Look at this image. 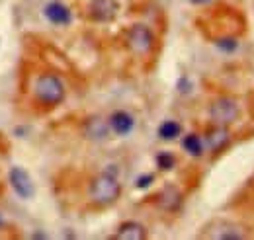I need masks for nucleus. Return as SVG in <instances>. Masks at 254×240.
I'll return each instance as SVG.
<instances>
[{
    "mask_svg": "<svg viewBox=\"0 0 254 240\" xmlns=\"http://www.w3.org/2000/svg\"><path fill=\"white\" fill-rule=\"evenodd\" d=\"M32 96L37 106H41L45 110H53L64 102L66 88H64L63 80L57 72L43 70V72L35 74V78H33Z\"/></svg>",
    "mask_w": 254,
    "mask_h": 240,
    "instance_id": "obj_1",
    "label": "nucleus"
},
{
    "mask_svg": "<svg viewBox=\"0 0 254 240\" xmlns=\"http://www.w3.org/2000/svg\"><path fill=\"white\" fill-rule=\"evenodd\" d=\"M88 197L94 207H110L122 197V183L116 174L104 170L94 176L88 185Z\"/></svg>",
    "mask_w": 254,
    "mask_h": 240,
    "instance_id": "obj_2",
    "label": "nucleus"
},
{
    "mask_svg": "<svg viewBox=\"0 0 254 240\" xmlns=\"http://www.w3.org/2000/svg\"><path fill=\"white\" fill-rule=\"evenodd\" d=\"M126 45L135 57L145 59L155 49V35L145 24H133L126 33Z\"/></svg>",
    "mask_w": 254,
    "mask_h": 240,
    "instance_id": "obj_3",
    "label": "nucleus"
},
{
    "mask_svg": "<svg viewBox=\"0 0 254 240\" xmlns=\"http://www.w3.org/2000/svg\"><path fill=\"white\" fill-rule=\"evenodd\" d=\"M241 116V106L235 98L231 96H221V98H215L209 106V120L211 123H217V125H231L239 120Z\"/></svg>",
    "mask_w": 254,
    "mask_h": 240,
    "instance_id": "obj_4",
    "label": "nucleus"
},
{
    "mask_svg": "<svg viewBox=\"0 0 254 240\" xmlns=\"http://www.w3.org/2000/svg\"><path fill=\"white\" fill-rule=\"evenodd\" d=\"M8 183L12 187V191L24 199V201H30L35 197V183H33L32 174L24 168V166H12L8 170Z\"/></svg>",
    "mask_w": 254,
    "mask_h": 240,
    "instance_id": "obj_5",
    "label": "nucleus"
},
{
    "mask_svg": "<svg viewBox=\"0 0 254 240\" xmlns=\"http://www.w3.org/2000/svg\"><path fill=\"white\" fill-rule=\"evenodd\" d=\"M110 133H112V127H110V121L104 120L102 116H90L86 118L82 123V135L92 141V143H104L110 139Z\"/></svg>",
    "mask_w": 254,
    "mask_h": 240,
    "instance_id": "obj_6",
    "label": "nucleus"
},
{
    "mask_svg": "<svg viewBox=\"0 0 254 240\" xmlns=\"http://www.w3.org/2000/svg\"><path fill=\"white\" fill-rule=\"evenodd\" d=\"M43 16L47 18L49 24H53V26H57V28H64V26H68V24L72 22V12H70V8H68L64 2H61V0H51V2H47L45 8H43Z\"/></svg>",
    "mask_w": 254,
    "mask_h": 240,
    "instance_id": "obj_7",
    "label": "nucleus"
},
{
    "mask_svg": "<svg viewBox=\"0 0 254 240\" xmlns=\"http://www.w3.org/2000/svg\"><path fill=\"white\" fill-rule=\"evenodd\" d=\"M118 0H92L88 6V18L92 22H112L118 16Z\"/></svg>",
    "mask_w": 254,
    "mask_h": 240,
    "instance_id": "obj_8",
    "label": "nucleus"
},
{
    "mask_svg": "<svg viewBox=\"0 0 254 240\" xmlns=\"http://www.w3.org/2000/svg\"><path fill=\"white\" fill-rule=\"evenodd\" d=\"M155 203L166 213H176L182 207V191L176 185L168 183L155 195Z\"/></svg>",
    "mask_w": 254,
    "mask_h": 240,
    "instance_id": "obj_9",
    "label": "nucleus"
},
{
    "mask_svg": "<svg viewBox=\"0 0 254 240\" xmlns=\"http://www.w3.org/2000/svg\"><path fill=\"white\" fill-rule=\"evenodd\" d=\"M203 239H217V240H239L243 239V233L239 227L227 223V221H215L209 227H205V233H201Z\"/></svg>",
    "mask_w": 254,
    "mask_h": 240,
    "instance_id": "obj_10",
    "label": "nucleus"
},
{
    "mask_svg": "<svg viewBox=\"0 0 254 240\" xmlns=\"http://www.w3.org/2000/svg\"><path fill=\"white\" fill-rule=\"evenodd\" d=\"M229 143H231V133H229L227 125H217V123H213V125L207 129V133H205V145H207V149L211 150L213 154H217V152H221L223 149H227Z\"/></svg>",
    "mask_w": 254,
    "mask_h": 240,
    "instance_id": "obj_11",
    "label": "nucleus"
},
{
    "mask_svg": "<svg viewBox=\"0 0 254 240\" xmlns=\"http://www.w3.org/2000/svg\"><path fill=\"white\" fill-rule=\"evenodd\" d=\"M110 127H112V133H116L118 137H126L129 135L133 129H135V118L126 112V110H116L110 118Z\"/></svg>",
    "mask_w": 254,
    "mask_h": 240,
    "instance_id": "obj_12",
    "label": "nucleus"
},
{
    "mask_svg": "<svg viewBox=\"0 0 254 240\" xmlns=\"http://www.w3.org/2000/svg\"><path fill=\"white\" fill-rule=\"evenodd\" d=\"M114 239L118 240H145L147 239V229L145 225L137 223V221H126L118 227V233L114 235Z\"/></svg>",
    "mask_w": 254,
    "mask_h": 240,
    "instance_id": "obj_13",
    "label": "nucleus"
},
{
    "mask_svg": "<svg viewBox=\"0 0 254 240\" xmlns=\"http://www.w3.org/2000/svg\"><path fill=\"white\" fill-rule=\"evenodd\" d=\"M157 133H159V139H162V141H174L182 135V125L174 120H166L159 125Z\"/></svg>",
    "mask_w": 254,
    "mask_h": 240,
    "instance_id": "obj_14",
    "label": "nucleus"
},
{
    "mask_svg": "<svg viewBox=\"0 0 254 240\" xmlns=\"http://www.w3.org/2000/svg\"><path fill=\"white\" fill-rule=\"evenodd\" d=\"M203 141H201V137L199 135H195V133H190V135H186L184 139H182V149L186 150L190 156H201L203 154Z\"/></svg>",
    "mask_w": 254,
    "mask_h": 240,
    "instance_id": "obj_15",
    "label": "nucleus"
},
{
    "mask_svg": "<svg viewBox=\"0 0 254 240\" xmlns=\"http://www.w3.org/2000/svg\"><path fill=\"white\" fill-rule=\"evenodd\" d=\"M155 162H157V168H159V170L170 172V170H174V166H176V156H174L172 152H168V150H160L159 154L155 156Z\"/></svg>",
    "mask_w": 254,
    "mask_h": 240,
    "instance_id": "obj_16",
    "label": "nucleus"
},
{
    "mask_svg": "<svg viewBox=\"0 0 254 240\" xmlns=\"http://www.w3.org/2000/svg\"><path fill=\"white\" fill-rule=\"evenodd\" d=\"M215 45H217L219 49H223V51L231 53V51L237 49V39H233V37H223V39H217V41H215Z\"/></svg>",
    "mask_w": 254,
    "mask_h": 240,
    "instance_id": "obj_17",
    "label": "nucleus"
},
{
    "mask_svg": "<svg viewBox=\"0 0 254 240\" xmlns=\"http://www.w3.org/2000/svg\"><path fill=\"white\" fill-rule=\"evenodd\" d=\"M153 181H155V174H143V176H139V178L135 180V187H137V189H145V187H149Z\"/></svg>",
    "mask_w": 254,
    "mask_h": 240,
    "instance_id": "obj_18",
    "label": "nucleus"
},
{
    "mask_svg": "<svg viewBox=\"0 0 254 240\" xmlns=\"http://www.w3.org/2000/svg\"><path fill=\"white\" fill-rule=\"evenodd\" d=\"M6 227H8V223H6V219H4V217H2V213H0V231H2V229H6Z\"/></svg>",
    "mask_w": 254,
    "mask_h": 240,
    "instance_id": "obj_19",
    "label": "nucleus"
},
{
    "mask_svg": "<svg viewBox=\"0 0 254 240\" xmlns=\"http://www.w3.org/2000/svg\"><path fill=\"white\" fill-rule=\"evenodd\" d=\"M193 4H203V2H209V0H190Z\"/></svg>",
    "mask_w": 254,
    "mask_h": 240,
    "instance_id": "obj_20",
    "label": "nucleus"
}]
</instances>
